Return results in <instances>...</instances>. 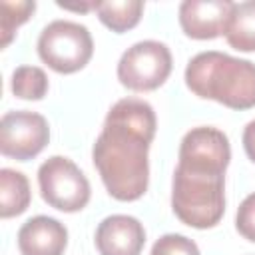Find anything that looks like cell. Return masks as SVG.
Instances as JSON below:
<instances>
[{
    "mask_svg": "<svg viewBox=\"0 0 255 255\" xmlns=\"http://www.w3.org/2000/svg\"><path fill=\"white\" fill-rule=\"evenodd\" d=\"M50 141V126L44 116L28 110H14L0 120V151L16 161L36 157Z\"/></svg>",
    "mask_w": 255,
    "mask_h": 255,
    "instance_id": "obj_7",
    "label": "cell"
},
{
    "mask_svg": "<svg viewBox=\"0 0 255 255\" xmlns=\"http://www.w3.org/2000/svg\"><path fill=\"white\" fill-rule=\"evenodd\" d=\"M155 112L139 98L116 102L92 147L94 165L118 201H135L147 191V151L155 137Z\"/></svg>",
    "mask_w": 255,
    "mask_h": 255,
    "instance_id": "obj_1",
    "label": "cell"
},
{
    "mask_svg": "<svg viewBox=\"0 0 255 255\" xmlns=\"http://www.w3.org/2000/svg\"><path fill=\"white\" fill-rule=\"evenodd\" d=\"M171 74V52L163 42L143 40L128 48L118 62V80L133 92H153Z\"/></svg>",
    "mask_w": 255,
    "mask_h": 255,
    "instance_id": "obj_6",
    "label": "cell"
},
{
    "mask_svg": "<svg viewBox=\"0 0 255 255\" xmlns=\"http://www.w3.org/2000/svg\"><path fill=\"white\" fill-rule=\"evenodd\" d=\"M94 54V40L84 24L72 20L50 22L38 38V56L58 74L82 70Z\"/></svg>",
    "mask_w": 255,
    "mask_h": 255,
    "instance_id": "obj_4",
    "label": "cell"
},
{
    "mask_svg": "<svg viewBox=\"0 0 255 255\" xmlns=\"http://www.w3.org/2000/svg\"><path fill=\"white\" fill-rule=\"evenodd\" d=\"M187 88L203 100H213L231 110L255 108V64L229 54L199 52L185 66Z\"/></svg>",
    "mask_w": 255,
    "mask_h": 255,
    "instance_id": "obj_2",
    "label": "cell"
},
{
    "mask_svg": "<svg viewBox=\"0 0 255 255\" xmlns=\"http://www.w3.org/2000/svg\"><path fill=\"white\" fill-rule=\"evenodd\" d=\"M149 255H201V253L193 239L179 233H167L153 243Z\"/></svg>",
    "mask_w": 255,
    "mask_h": 255,
    "instance_id": "obj_17",
    "label": "cell"
},
{
    "mask_svg": "<svg viewBox=\"0 0 255 255\" xmlns=\"http://www.w3.org/2000/svg\"><path fill=\"white\" fill-rule=\"evenodd\" d=\"M100 22L110 28L116 34H124L131 28H135L143 14V2L141 0H108L98 2L96 6Z\"/></svg>",
    "mask_w": 255,
    "mask_h": 255,
    "instance_id": "obj_14",
    "label": "cell"
},
{
    "mask_svg": "<svg viewBox=\"0 0 255 255\" xmlns=\"http://www.w3.org/2000/svg\"><path fill=\"white\" fill-rule=\"evenodd\" d=\"M145 245V229L131 215H108L96 229L100 255H139Z\"/></svg>",
    "mask_w": 255,
    "mask_h": 255,
    "instance_id": "obj_10",
    "label": "cell"
},
{
    "mask_svg": "<svg viewBox=\"0 0 255 255\" xmlns=\"http://www.w3.org/2000/svg\"><path fill=\"white\" fill-rule=\"evenodd\" d=\"M171 209L189 227H215L225 213V175L177 165L171 181Z\"/></svg>",
    "mask_w": 255,
    "mask_h": 255,
    "instance_id": "obj_3",
    "label": "cell"
},
{
    "mask_svg": "<svg viewBox=\"0 0 255 255\" xmlns=\"http://www.w3.org/2000/svg\"><path fill=\"white\" fill-rule=\"evenodd\" d=\"M229 159L231 147L227 135L211 126H199L189 129L179 143L177 165L181 167L225 175Z\"/></svg>",
    "mask_w": 255,
    "mask_h": 255,
    "instance_id": "obj_8",
    "label": "cell"
},
{
    "mask_svg": "<svg viewBox=\"0 0 255 255\" xmlns=\"http://www.w3.org/2000/svg\"><path fill=\"white\" fill-rule=\"evenodd\" d=\"M32 193L28 177L22 171L2 167L0 169V215L2 219L24 213L30 205Z\"/></svg>",
    "mask_w": 255,
    "mask_h": 255,
    "instance_id": "obj_13",
    "label": "cell"
},
{
    "mask_svg": "<svg viewBox=\"0 0 255 255\" xmlns=\"http://www.w3.org/2000/svg\"><path fill=\"white\" fill-rule=\"evenodd\" d=\"M233 2L185 0L179 4V26L193 40H213L225 32Z\"/></svg>",
    "mask_w": 255,
    "mask_h": 255,
    "instance_id": "obj_9",
    "label": "cell"
},
{
    "mask_svg": "<svg viewBox=\"0 0 255 255\" xmlns=\"http://www.w3.org/2000/svg\"><path fill=\"white\" fill-rule=\"evenodd\" d=\"M60 8L64 10H74V12H88V10H96L98 2H86V4H64V2H58Z\"/></svg>",
    "mask_w": 255,
    "mask_h": 255,
    "instance_id": "obj_20",
    "label": "cell"
},
{
    "mask_svg": "<svg viewBox=\"0 0 255 255\" xmlns=\"http://www.w3.org/2000/svg\"><path fill=\"white\" fill-rule=\"evenodd\" d=\"M235 227L247 241L255 243V193L247 195L241 201L235 215Z\"/></svg>",
    "mask_w": 255,
    "mask_h": 255,
    "instance_id": "obj_18",
    "label": "cell"
},
{
    "mask_svg": "<svg viewBox=\"0 0 255 255\" xmlns=\"http://www.w3.org/2000/svg\"><path fill=\"white\" fill-rule=\"evenodd\" d=\"M38 187L42 199L64 213L82 211L92 195L84 171L64 155H52L38 167Z\"/></svg>",
    "mask_w": 255,
    "mask_h": 255,
    "instance_id": "obj_5",
    "label": "cell"
},
{
    "mask_svg": "<svg viewBox=\"0 0 255 255\" xmlns=\"http://www.w3.org/2000/svg\"><path fill=\"white\" fill-rule=\"evenodd\" d=\"M241 139H243V149H245L247 157L255 163V120H251V122L245 126Z\"/></svg>",
    "mask_w": 255,
    "mask_h": 255,
    "instance_id": "obj_19",
    "label": "cell"
},
{
    "mask_svg": "<svg viewBox=\"0 0 255 255\" xmlns=\"http://www.w3.org/2000/svg\"><path fill=\"white\" fill-rule=\"evenodd\" d=\"M10 88L20 100H42L48 94V76L38 66H20L12 72Z\"/></svg>",
    "mask_w": 255,
    "mask_h": 255,
    "instance_id": "obj_15",
    "label": "cell"
},
{
    "mask_svg": "<svg viewBox=\"0 0 255 255\" xmlns=\"http://www.w3.org/2000/svg\"><path fill=\"white\" fill-rule=\"evenodd\" d=\"M68 229L54 217H30L18 229V249L22 255H64Z\"/></svg>",
    "mask_w": 255,
    "mask_h": 255,
    "instance_id": "obj_11",
    "label": "cell"
},
{
    "mask_svg": "<svg viewBox=\"0 0 255 255\" xmlns=\"http://www.w3.org/2000/svg\"><path fill=\"white\" fill-rule=\"evenodd\" d=\"M223 36L231 48L255 52V0L233 2Z\"/></svg>",
    "mask_w": 255,
    "mask_h": 255,
    "instance_id": "obj_12",
    "label": "cell"
},
{
    "mask_svg": "<svg viewBox=\"0 0 255 255\" xmlns=\"http://www.w3.org/2000/svg\"><path fill=\"white\" fill-rule=\"evenodd\" d=\"M36 2L30 0H2L0 2V46L6 48L16 30L34 14Z\"/></svg>",
    "mask_w": 255,
    "mask_h": 255,
    "instance_id": "obj_16",
    "label": "cell"
}]
</instances>
